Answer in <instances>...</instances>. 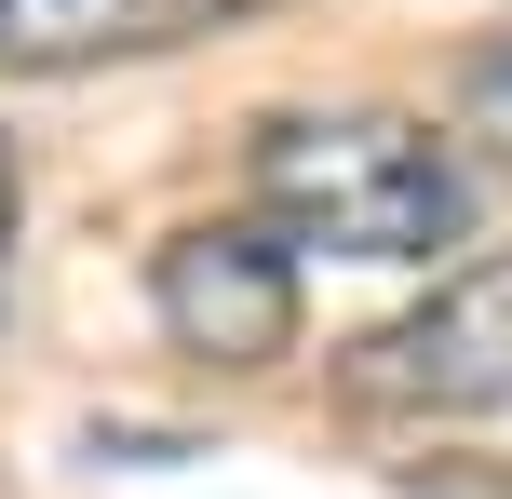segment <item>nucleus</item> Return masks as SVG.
<instances>
[{"label":"nucleus","mask_w":512,"mask_h":499,"mask_svg":"<svg viewBox=\"0 0 512 499\" xmlns=\"http://www.w3.org/2000/svg\"><path fill=\"white\" fill-rule=\"evenodd\" d=\"M243 189H256V230L283 257L405 270V257L472 230V162L405 108H270L243 149Z\"/></svg>","instance_id":"f257e3e1"},{"label":"nucleus","mask_w":512,"mask_h":499,"mask_svg":"<svg viewBox=\"0 0 512 499\" xmlns=\"http://www.w3.org/2000/svg\"><path fill=\"white\" fill-rule=\"evenodd\" d=\"M337 392L378 405V419H486V405H512V243L459 257L418 311H391L337 365Z\"/></svg>","instance_id":"f03ea898"},{"label":"nucleus","mask_w":512,"mask_h":499,"mask_svg":"<svg viewBox=\"0 0 512 499\" xmlns=\"http://www.w3.org/2000/svg\"><path fill=\"white\" fill-rule=\"evenodd\" d=\"M149 311H162V338L189 351V365H283L297 351V257H283L256 216H203V230H176L149 257Z\"/></svg>","instance_id":"7ed1b4c3"},{"label":"nucleus","mask_w":512,"mask_h":499,"mask_svg":"<svg viewBox=\"0 0 512 499\" xmlns=\"http://www.w3.org/2000/svg\"><path fill=\"white\" fill-rule=\"evenodd\" d=\"M243 14H270V0H0V68L14 81H81V68H135V54L216 41Z\"/></svg>","instance_id":"20e7f679"},{"label":"nucleus","mask_w":512,"mask_h":499,"mask_svg":"<svg viewBox=\"0 0 512 499\" xmlns=\"http://www.w3.org/2000/svg\"><path fill=\"white\" fill-rule=\"evenodd\" d=\"M459 108H472V135H499V149H512V41H486V54L459 68Z\"/></svg>","instance_id":"39448f33"},{"label":"nucleus","mask_w":512,"mask_h":499,"mask_svg":"<svg viewBox=\"0 0 512 499\" xmlns=\"http://www.w3.org/2000/svg\"><path fill=\"white\" fill-rule=\"evenodd\" d=\"M14 216H27V176H14V135H0V284H14Z\"/></svg>","instance_id":"423d86ee"}]
</instances>
